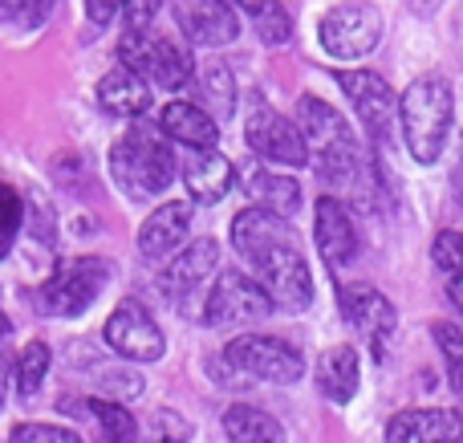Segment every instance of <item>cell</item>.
Here are the masks:
<instances>
[{"mask_svg":"<svg viewBox=\"0 0 463 443\" xmlns=\"http://www.w3.org/2000/svg\"><path fill=\"white\" fill-rule=\"evenodd\" d=\"M269 314H272L269 293L248 273H240V269H224L216 277V285L208 293V306H203L208 325H252V322H264Z\"/></svg>","mask_w":463,"mask_h":443,"instance_id":"11","label":"cell"},{"mask_svg":"<svg viewBox=\"0 0 463 443\" xmlns=\"http://www.w3.org/2000/svg\"><path fill=\"white\" fill-rule=\"evenodd\" d=\"M313 244H317L321 260L329 269H342L358 257V228L345 203H337L334 195H321L317 212H313Z\"/></svg>","mask_w":463,"mask_h":443,"instance_id":"17","label":"cell"},{"mask_svg":"<svg viewBox=\"0 0 463 443\" xmlns=\"http://www.w3.org/2000/svg\"><path fill=\"white\" fill-rule=\"evenodd\" d=\"M256 285L269 293L272 309H285V314H301L313 306V277H309V260L301 257L297 244L288 249L269 252L264 260H256Z\"/></svg>","mask_w":463,"mask_h":443,"instance_id":"10","label":"cell"},{"mask_svg":"<svg viewBox=\"0 0 463 443\" xmlns=\"http://www.w3.org/2000/svg\"><path fill=\"white\" fill-rule=\"evenodd\" d=\"M431 338L435 346L443 350V363H448V374H451V387L463 391V330L451 322H435L431 325Z\"/></svg>","mask_w":463,"mask_h":443,"instance_id":"31","label":"cell"},{"mask_svg":"<svg viewBox=\"0 0 463 443\" xmlns=\"http://www.w3.org/2000/svg\"><path fill=\"white\" fill-rule=\"evenodd\" d=\"M358 382H362V366L354 346H329L317 358V387L329 403H350L358 395Z\"/></svg>","mask_w":463,"mask_h":443,"instance_id":"24","label":"cell"},{"mask_svg":"<svg viewBox=\"0 0 463 443\" xmlns=\"http://www.w3.org/2000/svg\"><path fill=\"white\" fill-rule=\"evenodd\" d=\"M86 411L94 419L98 443H138V423L122 403H114V399H86Z\"/></svg>","mask_w":463,"mask_h":443,"instance_id":"28","label":"cell"},{"mask_svg":"<svg viewBox=\"0 0 463 443\" xmlns=\"http://www.w3.org/2000/svg\"><path fill=\"white\" fill-rule=\"evenodd\" d=\"M288 244H297V232L288 228L285 216H272V212H264V208H244L232 220V249H236L248 265L264 260L277 249H288Z\"/></svg>","mask_w":463,"mask_h":443,"instance_id":"16","label":"cell"},{"mask_svg":"<svg viewBox=\"0 0 463 443\" xmlns=\"http://www.w3.org/2000/svg\"><path fill=\"white\" fill-rule=\"evenodd\" d=\"M86 16L94 24H106V21H114V16H122V8L118 5H98V0H90L86 5Z\"/></svg>","mask_w":463,"mask_h":443,"instance_id":"38","label":"cell"},{"mask_svg":"<svg viewBox=\"0 0 463 443\" xmlns=\"http://www.w3.org/2000/svg\"><path fill=\"white\" fill-rule=\"evenodd\" d=\"M151 81H143L135 70H127V65H114L110 73H102V81H98V106L110 114H118V118H138V114L151 110Z\"/></svg>","mask_w":463,"mask_h":443,"instance_id":"23","label":"cell"},{"mask_svg":"<svg viewBox=\"0 0 463 443\" xmlns=\"http://www.w3.org/2000/svg\"><path fill=\"white\" fill-rule=\"evenodd\" d=\"M49 346L45 342H29V346L16 354V391H21L24 399H33L41 391V382H45V374H49Z\"/></svg>","mask_w":463,"mask_h":443,"instance_id":"30","label":"cell"},{"mask_svg":"<svg viewBox=\"0 0 463 443\" xmlns=\"http://www.w3.org/2000/svg\"><path fill=\"white\" fill-rule=\"evenodd\" d=\"M399 122H402V143H407L411 159L431 167L443 159L451 138V122H456V94L443 73H423L407 86L399 98Z\"/></svg>","mask_w":463,"mask_h":443,"instance_id":"1","label":"cell"},{"mask_svg":"<svg viewBox=\"0 0 463 443\" xmlns=\"http://www.w3.org/2000/svg\"><path fill=\"white\" fill-rule=\"evenodd\" d=\"M224 363L240 379H264L277 382V387H288L305 374V358L297 354L288 342L272 338V334H240V338L228 342Z\"/></svg>","mask_w":463,"mask_h":443,"instance_id":"7","label":"cell"},{"mask_svg":"<svg viewBox=\"0 0 463 443\" xmlns=\"http://www.w3.org/2000/svg\"><path fill=\"white\" fill-rule=\"evenodd\" d=\"M49 16V5H0V21H13V24H21V29H37L41 21H45Z\"/></svg>","mask_w":463,"mask_h":443,"instance_id":"36","label":"cell"},{"mask_svg":"<svg viewBox=\"0 0 463 443\" xmlns=\"http://www.w3.org/2000/svg\"><path fill=\"white\" fill-rule=\"evenodd\" d=\"M337 306H342L345 322L374 346V354H383L386 342H391V334H394V325H399V314H394L391 301H386L374 285H345L342 297H337Z\"/></svg>","mask_w":463,"mask_h":443,"instance_id":"15","label":"cell"},{"mask_svg":"<svg viewBox=\"0 0 463 443\" xmlns=\"http://www.w3.org/2000/svg\"><path fill=\"white\" fill-rule=\"evenodd\" d=\"M8 330H13V325H8V317H5V309H0V338H8Z\"/></svg>","mask_w":463,"mask_h":443,"instance_id":"42","label":"cell"},{"mask_svg":"<svg viewBox=\"0 0 463 443\" xmlns=\"http://www.w3.org/2000/svg\"><path fill=\"white\" fill-rule=\"evenodd\" d=\"M244 16L252 21L256 37L264 45H285L293 37V16L277 5V0H244Z\"/></svg>","mask_w":463,"mask_h":443,"instance_id":"29","label":"cell"},{"mask_svg":"<svg viewBox=\"0 0 463 443\" xmlns=\"http://www.w3.org/2000/svg\"><path fill=\"white\" fill-rule=\"evenodd\" d=\"M337 86L345 90L354 114L366 127V135L374 143H386V135L394 127V114H399V98H394L391 81L378 78L374 70H337Z\"/></svg>","mask_w":463,"mask_h":443,"instance_id":"12","label":"cell"},{"mask_svg":"<svg viewBox=\"0 0 463 443\" xmlns=\"http://www.w3.org/2000/svg\"><path fill=\"white\" fill-rule=\"evenodd\" d=\"M431 257L448 277H459L463 273V232H456V228L439 232L435 244H431Z\"/></svg>","mask_w":463,"mask_h":443,"instance_id":"34","label":"cell"},{"mask_svg":"<svg viewBox=\"0 0 463 443\" xmlns=\"http://www.w3.org/2000/svg\"><path fill=\"white\" fill-rule=\"evenodd\" d=\"M448 301H451V306H456L459 314H463V273H459V277H451V281H448Z\"/></svg>","mask_w":463,"mask_h":443,"instance_id":"39","label":"cell"},{"mask_svg":"<svg viewBox=\"0 0 463 443\" xmlns=\"http://www.w3.org/2000/svg\"><path fill=\"white\" fill-rule=\"evenodd\" d=\"M179 175H184L195 203H220L236 184V167L220 151H184Z\"/></svg>","mask_w":463,"mask_h":443,"instance_id":"21","label":"cell"},{"mask_svg":"<svg viewBox=\"0 0 463 443\" xmlns=\"http://www.w3.org/2000/svg\"><path fill=\"white\" fill-rule=\"evenodd\" d=\"M317 175H321V184L329 187V195H334L337 203L358 208V212H378L383 184H378L374 155H370L362 143H354V146H345V151L317 159Z\"/></svg>","mask_w":463,"mask_h":443,"instance_id":"6","label":"cell"},{"mask_svg":"<svg viewBox=\"0 0 463 443\" xmlns=\"http://www.w3.org/2000/svg\"><path fill=\"white\" fill-rule=\"evenodd\" d=\"M248 151H256L269 163H285V167H309V146L305 135L297 130V122H288L280 110H272L269 102L256 98L248 106V127H244Z\"/></svg>","mask_w":463,"mask_h":443,"instance_id":"9","label":"cell"},{"mask_svg":"<svg viewBox=\"0 0 463 443\" xmlns=\"http://www.w3.org/2000/svg\"><path fill=\"white\" fill-rule=\"evenodd\" d=\"M5 399H8V379H5V366H0V407H5Z\"/></svg>","mask_w":463,"mask_h":443,"instance_id":"41","label":"cell"},{"mask_svg":"<svg viewBox=\"0 0 463 443\" xmlns=\"http://www.w3.org/2000/svg\"><path fill=\"white\" fill-rule=\"evenodd\" d=\"M456 187H459V195H463V155H459V171H456Z\"/></svg>","mask_w":463,"mask_h":443,"instance_id":"43","label":"cell"},{"mask_svg":"<svg viewBox=\"0 0 463 443\" xmlns=\"http://www.w3.org/2000/svg\"><path fill=\"white\" fill-rule=\"evenodd\" d=\"M110 175L127 200L143 203V200H151V195L167 192L171 179L179 175V159L163 130H151V127H143V122H135V127L122 130L118 143L110 146Z\"/></svg>","mask_w":463,"mask_h":443,"instance_id":"2","label":"cell"},{"mask_svg":"<svg viewBox=\"0 0 463 443\" xmlns=\"http://www.w3.org/2000/svg\"><path fill=\"white\" fill-rule=\"evenodd\" d=\"M187 439H192V423L179 411H167V407L155 411L143 431V443H187Z\"/></svg>","mask_w":463,"mask_h":443,"instance_id":"33","label":"cell"},{"mask_svg":"<svg viewBox=\"0 0 463 443\" xmlns=\"http://www.w3.org/2000/svg\"><path fill=\"white\" fill-rule=\"evenodd\" d=\"M118 61L135 70L143 81L159 90H184L195 78V61L187 45L163 37V33H122L118 37Z\"/></svg>","mask_w":463,"mask_h":443,"instance_id":"3","label":"cell"},{"mask_svg":"<svg viewBox=\"0 0 463 443\" xmlns=\"http://www.w3.org/2000/svg\"><path fill=\"white\" fill-rule=\"evenodd\" d=\"M216 265H220V244L212 240V236L192 240L184 252H175V257L167 260V269L159 273V289L179 301V297L200 289V285L216 273Z\"/></svg>","mask_w":463,"mask_h":443,"instance_id":"20","label":"cell"},{"mask_svg":"<svg viewBox=\"0 0 463 443\" xmlns=\"http://www.w3.org/2000/svg\"><path fill=\"white\" fill-rule=\"evenodd\" d=\"M187 228H192V203L187 200L159 203V208L138 224V252H143V260L175 257L187 240Z\"/></svg>","mask_w":463,"mask_h":443,"instance_id":"18","label":"cell"},{"mask_svg":"<svg viewBox=\"0 0 463 443\" xmlns=\"http://www.w3.org/2000/svg\"><path fill=\"white\" fill-rule=\"evenodd\" d=\"M21 220H24L21 192H16V187H8V184H0V257H8L16 232H21Z\"/></svg>","mask_w":463,"mask_h":443,"instance_id":"32","label":"cell"},{"mask_svg":"<svg viewBox=\"0 0 463 443\" xmlns=\"http://www.w3.org/2000/svg\"><path fill=\"white\" fill-rule=\"evenodd\" d=\"M195 94L203 98V110L216 122H224L232 110H236V78H232V65L212 57L195 70Z\"/></svg>","mask_w":463,"mask_h":443,"instance_id":"27","label":"cell"},{"mask_svg":"<svg viewBox=\"0 0 463 443\" xmlns=\"http://www.w3.org/2000/svg\"><path fill=\"white\" fill-rule=\"evenodd\" d=\"M171 16H175L187 45L216 49V45H232L240 37V16L224 0H175Z\"/></svg>","mask_w":463,"mask_h":443,"instance_id":"13","label":"cell"},{"mask_svg":"<svg viewBox=\"0 0 463 443\" xmlns=\"http://www.w3.org/2000/svg\"><path fill=\"white\" fill-rule=\"evenodd\" d=\"M456 45H459V53H463V5L456 8Z\"/></svg>","mask_w":463,"mask_h":443,"instance_id":"40","label":"cell"},{"mask_svg":"<svg viewBox=\"0 0 463 443\" xmlns=\"http://www.w3.org/2000/svg\"><path fill=\"white\" fill-rule=\"evenodd\" d=\"M297 130L305 135V146H309V159L313 163L358 143V135L350 130L345 114L334 110L326 98H313V94L297 98Z\"/></svg>","mask_w":463,"mask_h":443,"instance_id":"14","label":"cell"},{"mask_svg":"<svg viewBox=\"0 0 463 443\" xmlns=\"http://www.w3.org/2000/svg\"><path fill=\"white\" fill-rule=\"evenodd\" d=\"M224 436L228 443H288L285 428L269 411L252 403H232L224 411Z\"/></svg>","mask_w":463,"mask_h":443,"instance_id":"26","label":"cell"},{"mask_svg":"<svg viewBox=\"0 0 463 443\" xmlns=\"http://www.w3.org/2000/svg\"><path fill=\"white\" fill-rule=\"evenodd\" d=\"M386 443H463V419L451 407H415L386 423Z\"/></svg>","mask_w":463,"mask_h":443,"instance_id":"19","label":"cell"},{"mask_svg":"<svg viewBox=\"0 0 463 443\" xmlns=\"http://www.w3.org/2000/svg\"><path fill=\"white\" fill-rule=\"evenodd\" d=\"M159 16V5L155 0H138V5L122 8V21H127V33H146V24Z\"/></svg>","mask_w":463,"mask_h":443,"instance_id":"37","label":"cell"},{"mask_svg":"<svg viewBox=\"0 0 463 443\" xmlns=\"http://www.w3.org/2000/svg\"><path fill=\"white\" fill-rule=\"evenodd\" d=\"M159 130L167 138H175V143H184L187 151H216V143H220V122L195 102L163 106Z\"/></svg>","mask_w":463,"mask_h":443,"instance_id":"22","label":"cell"},{"mask_svg":"<svg viewBox=\"0 0 463 443\" xmlns=\"http://www.w3.org/2000/svg\"><path fill=\"white\" fill-rule=\"evenodd\" d=\"M244 187H248L252 208H264V212H272V216H293V212L301 208V184H297L293 175H285V171L260 167L248 175Z\"/></svg>","mask_w":463,"mask_h":443,"instance_id":"25","label":"cell"},{"mask_svg":"<svg viewBox=\"0 0 463 443\" xmlns=\"http://www.w3.org/2000/svg\"><path fill=\"white\" fill-rule=\"evenodd\" d=\"M383 13L378 5H362V0H345L321 13L317 21V41L329 57L337 61H354V57H366L370 49H378L383 41Z\"/></svg>","mask_w":463,"mask_h":443,"instance_id":"4","label":"cell"},{"mask_svg":"<svg viewBox=\"0 0 463 443\" xmlns=\"http://www.w3.org/2000/svg\"><path fill=\"white\" fill-rule=\"evenodd\" d=\"M8 443H81V436H73L70 428H53V423H21L13 428Z\"/></svg>","mask_w":463,"mask_h":443,"instance_id":"35","label":"cell"},{"mask_svg":"<svg viewBox=\"0 0 463 443\" xmlns=\"http://www.w3.org/2000/svg\"><path fill=\"white\" fill-rule=\"evenodd\" d=\"M106 346L118 358H130V363H159L167 354V338H163L159 322L151 317V309L138 297H122L114 306V314L106 317Z\"/></svg>","mask_w":463,"mask_h":443,"instance_id":"8","label":"cell"},{"mask_svg":"<svg viewBox=\"0 0 463 443\" xmlns=\"http://www.w3.org/2000/svg\"><path fill=\"white\" fill-rule=\"evenodd\" d=\"M114 269L106 257H73L53 269L45 285H41V306L57 317H78L98 301V293L110 285Z\"/></svg>","mask_w":463,"mask_h":443,"instance_id":"5","label":"cell"}]
</instances>
